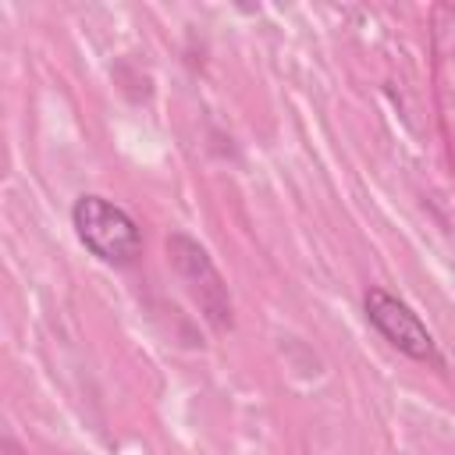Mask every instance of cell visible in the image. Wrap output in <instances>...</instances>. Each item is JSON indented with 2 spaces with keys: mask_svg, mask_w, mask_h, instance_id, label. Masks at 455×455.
I'll return each mask as SVG.
<instances>
[{
  "mask_svg": "<svg viewBox=\"0 0 455 455\" xmlns=\"http://www.w3.org/2000/svg\"><path fill=\"white\" fill-rule=\"evenodd\" d=\"M78 238L92 249V256L107 259V263H132L142 249V235L139 224L114 203H107L103 196H82L71 210Z\"/></svg>",
  "mask_w": 455,
  "mask_h": 455,
  "instance_id": "1",
  "label": "cell"
},
{
  "mask_svg": "<svg viewBox=\"0 0 455 455\" xmlns=\"http://www.w3.org/2000/svg\"><path fill=\"white\" fill-rule=\"evenodd\" d=\"M167 256H171L178 277L188 284L192 299L199 302L203 316H206L217 331L231 327V295H228V284H224L220 270H217L213 259L206 256V249H203L196 238H188V235L178 231V235L167 238Z\"/></svg>",
  "mask_w": 455,
  "mask_h": 455,
  "instance_id": "2",
  "label": "cell"
},
{
  "mask_svg": "<svg viewBox=\"0 0 455 455\" xmlns=\"http://www.w3.org/2000/svg\"><path fill=\"white\" fill-rule=\"evenodd\" d=\"M363 306H366L370 323H373V327H377L398 352H405L409 359L441 366V352H437L430 331L419 323V316H416L402 299H395V295L384 291V288H370Z\"/></svg>",
  "mask_w": 455,
  "mask_h": 455,
  "instance_id": "3",
  "label": "cell"
}]
</instances>
